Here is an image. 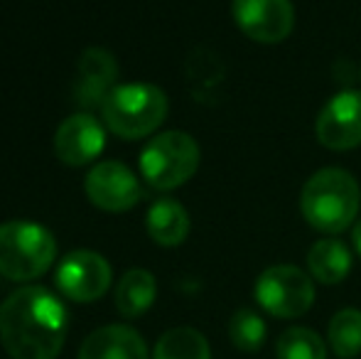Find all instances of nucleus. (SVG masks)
<instances>
[{
	"label": "nucleus",
	"mask_w": 361,
	"mask_h": 359,
	"mask_svg": "<svg viewBox=\"0 0 361 359\" xmlns=\"http://www.w3.org/2000/svg\"><path fill=\"white\" fill-rule=\"evenodd\" d=\"M231 15L236 28L261 44L286 42L295 30L293 0H233Z\"/></svg>",
	"instance_id": "0eeeda50"
},
{
	"label": "nucleus",
	"mask_w": 361,
	"mask_h": 359,
	"mask_svg": "<svg viewBox=\"0 0 361 359\" xmlns=\"http://www.w3.org/2000/svg\"><path fill=\"white\" fill-rule=\"evenodd\" d=\"M317 140L329 150H354L361 145V91L334 94L314 121Z\"/></svg>",
	"instance_id": "9d476101"
},
{
	"label": "nucleus",
	"mask_w": 361,
	"mask_h": 359,
	"mask_svg": "<svg viewBox=\"0 0 361 359\" xmlns=\"http://www.w3.org/2000/svg\"><path fill=\"white\" fill-rule=\"evenodd\" d=\"M111 266L101 254L89 249L72 251L64 256V261L57 266V288L64 298L74 303H91L106 296L111 288Z\"/></svg>",
	"instance_id": "1a4fd4ad"
},
{
	"label": "nucleus",
	"mask_w": 361,
	"mask_h": 359,
	"mask_svg": "<svg viewBox=\"0 0 361 359\" xmlns=\"http://www.w3.org/2000/svg\"><path fill=\"white\" fill-rule=\"evenodd\" d=\"M329 347L337 357L352 359L361 352V310L344 308L329 320L327 327Z\"/></svg>",
	"instance_id": "a211bd4d"
},
{
	"label": "nucleus",
	"mask_w": 361,
	"mask_h": 359,
	"mask_svg": "<svg viewBox=\"0 0 361 359\" xmlns=\"http://www.w3.org/2000/svg\"><path fill=\"white\" fill-rule=\"evenodd\" d=\"M106 148V130L91 114H74L62 121L54 135V153L67 165L94 163Z\"/></svg>",
	"instance_id": "9b49d317"
},
{
	"label": "nucleus",
	"mask_w": 361,
	"mask_h": 359,
	"mask_svg": "<svg viewBox=\"0 0 361 359\" xmlns=\"http://www.w3.org/2000/svg\"><path fill=\"white\" fill-rule=\"evenodd\" d=\"M361 187L344 168H322L312 173L300 192V212L312 229L342 234L357 224Z\"/></svg>",
	"instance_id": "f03ea898"
},
{
	"label": "nucleus",
	"mask_w": 361,
	"mask_h": 359,
	"mask_svg": "<svg viewBox=\"0 0 361 359\" xmlns=\"http://www.w3.org/2000/svg\"><path fill=\"white\" fill-rule=\"evenodd\" d=\"M157 296V281L150 271L130 269L116 286V308L123 317H140Z\"/></svg>",
	"instance_id": "dca6fc26"
},
{
	"label": "nucleus",
	"mask_w": 361,
	"mask_h": 359,
	"mask_svg": "<svg viewBox=\"0 0 361 359\" xmlns=\"http://www.w3.org/2000/svg\"><path fill=\"white\" fill-rule=\"evenodd\" d=\"M200 160V145L190 133L165 130L155 135L140 153V175L152 190H177L195 178Z\"/></svg>",
	"instance_id": "39448f33"
},
{
	"label": "nucleus",
	"mask_w": 361,
	"mask_h": 359,
	"mask_svg": "<svg viewBox=\"0 0 361 359\" xmlns=\"http://www.w3.org/2000/svg\"><path fill=\"white\" fill-rule=\"evenodd\" d=\"M67 325L64 303L42 286L18 288L0 305V340L13 359H57Z\"/></svg>",
	"instance_id": "f257e3e1"
},
{
	"label": "nucleus",
	"mask_w": 361,
	"mask_h": 359,
	"mask_svg": "<svg viewBox=\"0 0 361 359\" xmlns=\"http://www.w3.org/2000/svg\"><path fill=\"white\" fill-rule=\"evenodd\" d=\"M253 296L268 315L293 320V317L305 315L312 308L314 278L293 264L268 266L256 278Z\"/></svg>",
	"instance_id": "423d86ee"
},
{
	"label": "nucleus",
	"mask_w": 361,
	"mask_h": 359,
	"mask_svg": "<svg viewBox=\"0 0 361 359\" xmlns=\"http://www.w3.org/2000/svg\"><path fill=\"white\" fill-rule=\"evenodd\" d=\"M152 359H212L207 337L195 327H175L157 340Z\"/></svg>",
	"instance_id": "f3484780"
},
{
	"label": "nucleus",
	"mask_w": 361,
	"mask_h": 359,
	"mask_svg": "<svg viewBox=\"0 0 361 359\" xmlns=\"http://www.w3.org/2000/svg\"><path fill=\"white\" fill-rule=\"evenodd\" d=\"M278 359H327L322 337L310 327H288L276 342Z\"/></svg>",
	"instance_id": "6ab92c4d"
},
{
	"label": "nucleus",
	"mask_w": 361,
	"mask_h": 359,
	"mask_svg": "<svg viewBox=\"0 0 361 359\" xmlns=\"http://www.w3.org/2000/svg\"><path fill=\"white\" fill-rule=\"evenodd\" d=\"M167 94L155 84L135 82L114 87L101 101V114L109 130L126 140L155 133L167 118Z\"/></svg>",
	"instance_id": "7ed1b4c3"
},
{
	"label": "nucleus",
	"mask_w": 361,
	"mask_h": 359,
	"mask_svg": "<svg viewBox=\"0 0 361 359\" xmlns=\"http://www.w3.org/2000/svg\"><path fill=\"white\" fill-rule=\"evenodd\" d=\"M190 214L177 200L162 197L147 209L145 229L150 239L160 246H180L190 234Z\"/></svg>",
	"instance_id": "2eb2a0df"
},
{
	"label": "nucleus",
	"mask_w": 361,
	"mask_h": 359,
	"mask_svg": "<svg viewBox=\"0 0 361 359\" xmlns=\"http://www.w3.org/2000/svg\"><path fill=\"white\" fill-rule=\"evenodd\" d=\"M352 264L354 259L349 246L344 241L334 239V236L314 241L307 251V271L322 286H337V283H342L352 273Z\"/></svg>",
	"instance_id": "4468645a"
},
{
	"label": "nucleus",
	"mask_w": 361,
	"mask_h": 359,
	"mask_svg": "<svg viewBox=\"0 0 361 359\" xmlns=\"http://www.w3.org/2000/svg\"><path fill=\"white\" fill-rule=\"evenodd\" d=\"M266 320L251 308H241L233 312L231 322H228V337H231L233 347L241 352H258L266 342Z\"/></svg>",
	"instance_id": "aec40b11"
},
{
	"label": "nucleus",
	"mask_w": 361,
	"mask_h": 359,
	"mask_svg": "<svg viewBox=\"0 0 361 359\" xmlns=\"http://www.w3.org/2000/svg\"><path fill=\"white\" fill-rule=\"evenodd\" d=\"M57 259V241L47 226L37 221L0 224V276L27 283L44 276Z\"/></svg>",
	"instance_id": "20e7f679"
},
{
	"label": "nucleus",
	"mask_w": 361,
	"mask_h": 359,
	"mask_svg": "<svg viewBox=\"0 0 361 359\" xmlns=\"http://www.w3.org/2000/svg\"><path fill=\"white\" fill-rule=\"evenodd\" d=\"M118 77V64L111 52L101 47H89L79 59V101L81 104H96L104 101L106 94L114 89V82Z\"/></svg>",
	"instance_id": "ddd939ff"
},
{
	"label": "nucleus",
	"mask_w": 361,
	"mask_h": 359,
	"mask_svg": "<svg viewBox=\"0 0 361 359\" xmlns=\"http://www.w3.org/2000/svg\"><path fill=\"white\" fill-rule=\"evenodd\" d=\"M84 190L91 205L104 212H114V214L133 209L143 197L140 180L128 165L118 160H104L94 165L84 180Z\"/></svg>",
	"instance_id": "6e6552de"
},
{
	"label": "nucleus",
	"mask_w": 361,
	"mask_h": 359,
	"mask_svg": "<svg viewBox=\"0 0 361 359\" xmlns=\"http://www.w3.org/2000/svg\"><path fill=\"white\" fill-rule=\"evenodd\" d=\"M352 244L357 249V254L361 256V219L352 226Z\"/></svg>",
	"instance_id": "412c9836"
},
{
	"label": "nucleus",
	"mask_w": 361,
	"mask_h": 359,
	"mask_svg": "<svg viewBox=\"0 0 361 359\" xmlns=\"http://www.w3.org/2000/svg\"><path fill=\"white\" fill-rule=\"evenodd\" d=\"M79 359H150L145 340L128 325H106L84 340Z\"/></svg>",
	"instance_id": "f8f14e48"
}]
</instances>
